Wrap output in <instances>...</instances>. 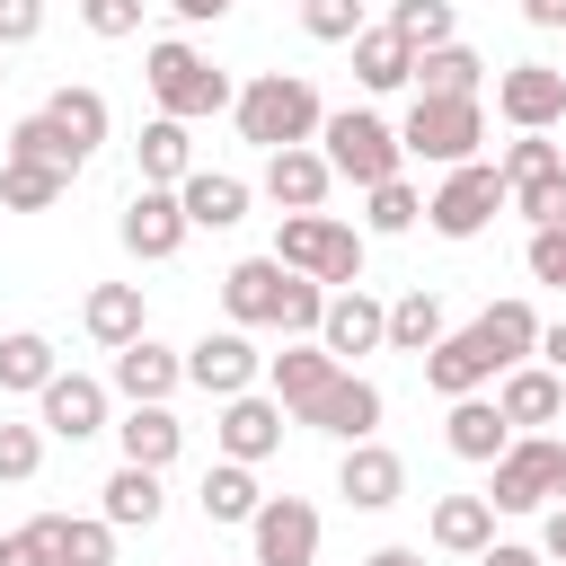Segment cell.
<instances>
[{
  "label": "cell",
  "instance_id": "2",
  "mask_svg": "<svg viewBox=\"0 0 566 566\" xmlns=\"http://www.w3.org/2000/svg\"><path fill=\"white\" fill-rule=\"evenodd\" d=\"M230 115H239V142H256V150L318 142V124H327V106H318V88H310L301 71H256V80L230 97Z\"/></svg>",
  "mask_w": 566,
  "mask_h": 566
},
{
  "label": "cell",
  "instance_id": "29",
  "mask_svg": "<svg viewBox=\"0 0 566 566\" xmlns=\"http://www.w3.org/2000/svg\"><path fill=\"white\" fill-rule=\"evenodd\" d=\"M115 442H124V460L133 469H177V451H186V424L168 416V407H124V424H115Z\"/></svg>",
  "mask_w": 566,
  "mask_h": 566
},
{
  "label": "cell",
  "instance_id": "50",
  "mask_svg": "<svg viewBox=\"0 0 566 566\" xmlns=\"http://www.w3.org/2000/svg\"><path fill=\"white\" fill-rule=\"evenodd\" d=\"M531 363H548V371L566 380V318H557V327H539V354H531Z\"/></svg>",
  "mask_w": 566,
  "mask_h": 566
},
{
  "label": "cell",
  "instance_id": "44",
  "mask_svg": "<svg viewBox=\"0 0 566 566\" xmlns=\"http://www.w3.org/2000/svg\"><path fill=\"white\" fill-rule=\"evenodd\" d=\"M301 27L318 44H354L363 35V0H301Z\"/></svg>",
  "mask_w": 566,
  "mask_h": 566
},
{
  "label": "cell",
  "instance_id": "46",
  "mask_svg": "<svg viewBox=\"0 0 566 566\" xmlns=\"http://www.w3.org/2000/svg\"><path fill=\"white\" fill-rule=\"evenodd\" d=\"M495 168H504V186H513V177H539V168H566V159H557V142H548V133H522Z\"/></svg>",
  "mask_w": 566,
  "mask_h": 566
},
{
  "label": "cell",
  "instance_id": "7",
  "mask_svg": "<svg viewBox=\"0 0 566 566\" xmlns=\"http://www.w3.org/2000/svg\"><path fill=\"white\" fill-rule=\"evenodd\" d=\"M495 212H504V168H495V159H460V168H442V186L424 195V221H433L442 239H478Z\"/></svg>",
  "mask_w": 566,
  "mask_h": 566
},
{
  "label": "cell",
  "instance_id": "25",
  "mask_svg": "<svg viewBox=\"0 0 566 566\" xmlns=\"http://www.w3.org/2000/svg\"><path fill=\"white\" fill-rule=\"evenodd\" d=\"M177 203H186V230H239V221H248V177L195 168V177L177 186Z\"/></svg>",
  "mask_w": 566,
  "mask_h": 566
},
{
  "label": "cell",
  "instance_id": "52",
  "mask_svg": "<svg viewBox=\"0 0 566 566\" xmlns=\"http://www.w3.org/2000/svg\"><path fill=\"white\" fill-rule=\"evenodd\" d=\"M539 557H557V566H566V504L539 522Z\"/></svg>",
  "mask_w": 566,
  "mask_h": 566
},
{
  "label": "cell",
  "instance_id": "32",
  "mask_svg": "<svg viewBox=\"0 0 566 566\" xmlns=\"http://www.w3.org/2000/svg\"><path fill=\"white\" fill-rule=\"evenodd\" d=\"M35 522H44L53 566H115V531L97 513H35Z\"/></svg>",
  "mask_w": 566,
  "mask_h": 566
},
{
  "label": "cell",
  "instance_id": "38",
  "mask_svg": "<svg viewBox=\"0 0 566 566\" xmlns=\"http://www.w3.org/2000/svg\"><path fill=\"white\" fill-rule=\"evenodd\" d=\"M44 115H53V124H62L80 150H97V142H106V97H97L88 80H62V88L44 97Z\"/></svg>",
  "mask_w": 566,
  "mask_h": 566
},
{
  "label": "cell",
  "instance_id": "51",
  "mask_svg": "<svg viewBox=\"0 0 566 566\" xmlns=\"http://www.w3.org/2000/svg\"><path fill=\"white\" fill-rule=\"evenodd\" d=\"M168 9H177V18H186V27H212V18H230V9H239V0H168Z\"/></svg>",
  "mask_w": 566,
  "mask_h": 566
},
{
  "label": "cell",
  "instance_id": "49",
  "mask_svg": "<svg viewBox=\"0 0 566 566\" xmlns=\"http://www.w3.org/2000/svg\"><path fill=\"white\" fill-rule=\"evenodd\" d=\"M0 566H53V548H44V522L9 531V539H0Z\"/></svg>",
  "mask_w": 566,
  "mask_h": 566
},
{
  "label": "cell",
  "instance_id": "19",
  "mask_svg": "<svg viewBox=\"0 0 566 566\" xmlns=\"http://www.w3.org/2000/svg\"><path fill=\"white\" fill-rule=\"evenodd\" d=\"M495 416H504L513 433H531V424H557V416H566V380H557L548 363H513V371L495 380Z\"/></svg>",
  "mask_w": 566,
  "mask_h": 566
},
{
  "label": "cell",
  "instance_id": "45",
  "mask_svg": "<svg viewBox=\"0 0 566 566\" xmlns=\"http://www.w3.org/2000/svg\"><path fill=\"white\" fill-rule=\"evenodd\" d=\"M80 27L106 35V44H124V35L142 27V0H80Z\"/></svg>",
  "mask_w": 566,
  "mask_h": 566
},
{
  "label": "cell",
  "instance_id": "13",
  "mask_svg": "<svg viewBox=\"0 0 566 566\" xmlns=\"http://www.w3.org/2000/svg\"><path fill=\"white\" fill-rule=\"evenodd\" d=\"M336 371H345V363H336V354H327L318 336H292V345H283V354L265 363V380H274V407H283L292 424H301V416H310V407H318V398L336 389Z\"/></svg>",
  "mask_w": 566,
  "mask_h": 566
},
{
  "label": "cell",
  "instance_id": "42",
  "mask_svg": "<svg viewBox=\"0 0 566 566\" xmlns=\"http://www.w3.org/2000/svg\"><path fill=\"white\" fill-rule=\"evenodd\" d=\"M504 203L531 221V230H557L566 221V168H539V177H513L504 186Z\"/></svg>",
  "mask_w": 566,
  "mask_h": 566
},
{
  "label": "cell",
  "instance_id": "47",
  "mask_svg": "<svg viewBox=\"0 0 566 566\" xmlns=\"http://www.w3.org/2000/svg\"><path fill=\"white\" fill-rule=\"evenodd\" d=\"M522 256H531V283H557V292H566V221H557V230H531Z\"/></svg>",
  "mask_w": 566,
  "mask_h": 566
},
{
  "label": "cell",
  "instance_id": "5",
  "mask_svg": "<svg viewBox=\"0 0 566 566\" xmlns=\"http://www.w3.org/2000/svg\"><path fill=\"white\" fill-rule=\"evenodd\" d=\"M318 159H327L336 177H354L363 195H371V186H389V177H407L398 124H389V115H371V106H336V115L318 124Z\"/></svg>",
  "mask_w": 566,
  "mask_h": 566
},
{
  "label": "cell",
  "instance_id": "30",
  "mask_svg": "<svg viewBox=\"0 0 566 566\" xmlns=\"http://www.w3.org/2000/svg\"><path fill=\"white\" fill-rule=\"evenodd\" d=\"M133 159H142V186H186L195 177V133L177 115H150L142 142H133Z\"/></svg>",
  "mask_w": 566,
  "mask_h": 566
},
{
  "label": "cell",
  "instance_id": "22",
  "mask_svg": "<svg viewBox=\"0 0 566 566\" xmlns=\"http://www.w3.org/2000/svg\"><path fill=\"white\" fill-rule=\"evenodd\" d=\"M469 336L495 354V380H504L513 363H531V354H539V310H531V301H486V310L469 318Z\"/></svg>",
  "mask_w": 566,
  "mask_h": 566
},
{
  "label": "cell",
  "instance_id": "56",
  "mask_svg": "<svg viewBox=\"0 0 566 566\" xmlns=\"http://www.w3.org/2000/svg\"><path fill=\"white\" fill-rule=\"evenodd\" d=\"M548 442H557V495H566V433H548Z\"/></svg>",
  "mask_w": 566,
  "mask_h": 566
},
{
  "label": "cell",
  "instance_id": "40",
  "mask_svg": "<svg viewBox=\"0 0 566 566\" xmlns=\"http://www.w3.org/2000/svg\"><path fill=\"white\" fill-rule=\"evenodd\" d=\"M416 221H424V195H416L407 177H389V186L363 195V230H371V239H398V230H416Z\"/></svg>",
  "mask_w": 566,
  "mask_h": 566
},
{
  "label": "cell",
  "instance_id": "23",
  "mask_svg": "<svg viewBox=\"0 0 566 566\" xmlns=\"http://www.w3.org/2000/svg\"><path fill=\"white\" fill-rule=\"evenodd\" d=\"M486 380H495V354H486L469 327H451V336L424 354V389H433V398H478Z\"/></svg>",
  "mask_w": 566,
  "mask_h": 566
},
{
  "label": "cell",
  "instance_id": "8",
  "mask_svg": "<svg viewBox=\"0 0 566 566\" xmlns=\"http://www.w3.org/2000/svg\"><path fill=\"white\" fill-rule=\"evenodd\" d=\"M495 478H486V504L495 513H539V504H557V442L548 433H513L504 442V460H486Z\"/></svg>",
  "mask_w": 566,
  "mask_h": 566
},
{
  "label": "cell",
  "instance_id": "24",
  "mask_svg": "<svg viewBox=\"0 0 566 566\" xmlns=\"http://www.w3.org/2000/svg\"><path fill=\"white\" fill-rule=\"evenodd\" d=\"M301 424H318V433H336V442H371V433H380V389H371L363 371H336V389H327Z\"/></svg>",
  "mask_w": 566,
  "mask_h": 566
},
{
  "label": "cell",
  "instance_id": "26",
  "mask_svg": "<svg viewBox=\"0 0 566 566\" xmlns=\"http://www.w3.org/2000/svg\"><path fill=\"white\" fill-rule=\"evenodd\" d=\"M424 531H433L442 557H486L495 548V504L486 495H433V522Z\"/></svg>",
  "mask_w": 566,
  "mask_h": 566
},
{
  "label": "cell",
  "instance_id": "21",
  "mask_svg": "<svg viewBox=\"0 0 566 566\" xmlns=\"http://www.w3.org/2000/svg\"><path fill=\"white\" fill-rule=\"evenodd\" d=\"M80 327H88L106 354H124L133 336H150V301H142V283H97V292L80 301Z\"/></svg>",
  "mask_w": 566,
  "mask_h": 566
},
{
  "label": "cell",
  "instance_id": "17",
  "mask_svg": "<svg viewBox=\"0 0 566 566\" xmlns=\"http://www.w3.org/2000/svg\"><path fill=\"white\" fill-rule=\"evenodd\" d=\"M336 495H345L354 513H389V504L407 495V460H398L389 442H345V460H336Z\"/></svg>",
  "mask_w": 566,
  "mask_h": 566
},
{
  "label": "cell",
  "instance_id": "33",
  "mask_svg": "<svg viewBox=\"0 0 566 566\" xmlns=\"http://www.w3.org/2000/svg\"><path fill=\"white\" fill-rule=\"evenodd\" d=\"M9 159H35V168H62V177H80V168H88V150H80V142H71V133H62V124H53L44 106L9 124Z\"/></svg>",
  "mask_w": 566,
  "mask_h": 566
},
{
  "label": "cell",
  "instance_id": "34",
  "mask_svg": "<svg viewBox=\"0 0 566 566\" xmlns=\"http://www.w3.org/2000/svg\"><path fill=\"white\" fill-rule=\"evenodd\" d=\"M442 336H451V318H442V292H424V283H416L407 301H389V354H416V363H424Z\"/></svg>",
  "mask_w": 566,
  "mask_h": 566
},
{
  "label": "cell",
  "instance_id": "36",
  "mask_svg": "<svg viewBox=\"0 0 566 566\" xmlns=\"http://www.w3.org/2000/svg\"><path fill=\"white\" fill-rule=\"evenodd\" d=\"M203 522H256V504H265V486H256V469H239V460H212L203 469Z\"/></svg>",
  "mask_w": 566,
  "mask_h": 566
},
{
  "label": "cell",
  "instance_id": "55",
  "mask_svg": "<svg viewBox=\"0 0 566 566\" xmlns=\"http://www.w3.org/2000/svg\"><path fill=\"white\" fill-rule=\"evenodd\" d=\"M522 18L531 27H566V0H522Z\"/></svg>",
  "mask_w": 566,
  "mask_h": 566
},
{
  "label": "cell",
  "instance_id": "57",
  "mask_svg": "<svg viewBox=\"0 0 566 566\" xmlns=\"http://www.w3.org/2000/svg\"><path fill=\"white\" fill-rule=\"evenodd\" d=\"M0 62H9V53H0ZM0 80H9V71H0Z\"/></svg>",
  "mask_w": 566,
  "mask_h": 566
},
{
  "label": "cell",
  "instance_id": "9",
  "mask_svg": "<svg viewBox=\"0 0 566 566\" xmlns=\"http://www.w3.org/2000/svg\"><path fill=\"white\" fill-rule=\"evenodd\" d=\"M248 566H318V504L310 495H265L248 522Z\"/></svg>",
  "mask_w": 566,
  "mask_h": 566
},
{
  "label": "cell",
  "instance_id": "11",
  "mask_svg": "<svg viewBox=\"0 0 566 566\" xmlns=\"http://www.w3.org/2000/svg\"><path fill=\"white\" fill-rule=\"evenodd\" d=\"M256 371H265V354L248 345V327H212V336L186 345V380H195L203 398H248Z\"/></svg>",
  "mask_w": 566,
  "mask_h": 566
},
{
  "label": "cell",
  "instance_id": "15",
  "mask_svg": "<svg viewBox=\"0 0 566 566\" xmlns=\"http://www.w3.org/2000/svg\"><path fill=\"white\" fill-rule=\"evenodd\" d=\"M212 442H221V460L256 469V460H274V451H283V407H274L265 389H248V398H221V416H212Z\"/></svg>",
  "mask_w": 566,
  "mask_h": 566
},
{
  "label": "cell",
  "instance_id": "48",
  "mask_svg": "<svg viewBox=\"0 0 566 566\" xmlns=\"http://www.w3.org/2000/svg\"><path fill=\"white\" fill-rule=\"evenodd\" d=\"M35 35H44V0H0V53L35 44Z\"/></svg>",
  "mask_w": 566,
  "mask_h": 566
},
{
  "label": "cell",
  "instance_id": "27",
  "mask_svg": "<svg viewBox=\"0 0 566 566\" xmlns=\"http://www.w3.org/2000/svg\"><path fill=\"white\" fill-rule=\"evenodd\" d=\"M354 80H363L371 97L407 88V80H416V44H407L389 18H380V27H363V35H354Z\"/></svg>",
  "mask_w": 566,
  "mask_h": 566
},
{
  "label": "cell",
  "instance_id": "35",
  "mask_svg": "<svg viewBox=\"0 0 566 566\" xmlns=\"http://www.w3.org/2000/svg\"><path fill=\"white\" fill-rule=\"evenodd\" d=\"M486 88V62L469 53V44H433V53H416V97H478Z\"/></svg>",
  "mask_w": 566,
  "mask_h": 566
},
{
  "label": "cell",
  "instance_id": "43",
  "mask_svg": "<svg viewBox=\"0 0 566 566\" xmlns=\"http://www.w3.org/2000/svg\"><path fill=\"white\" fill-rule=\"evenodd\" d=\"M44 469V424H0V486H27Z\"/></svg>",
  "mask_w": 566,
  "mask_h": 566
},
{
  "label": "cell",
  "instance_id": "41",
  "mask_svg": "<svg viewBox=\"0 0 566 566\" xmlns=\"http://www.w3.org/2000/svg\"><path fill=\"white\" fill-rule=\"evenodd\" d=\"M389 27H398L416 53H433V44H460V18H451V0H389Z\"/></svg>",
  "mask_w": 566,
  "mask_h": 566
},
{
  "label": "cell",
  "instance_id": "14",
  "mask_svg": "<svg viewBox=\"0 0 566 566\" xmlns=\"http://www.w3.org/2000/svg\"><path fill=\"white\" fill-rule=\"evenodd\" d=\"M35 424H44L53 442H88V433H106V380H88V371H53V380L35 389Z\"/></svg>",
  "mask_w": 566,
  "mask_h": 566
},
{
  "label": "cell",
  "instance_id": "1",
  "mask_svg": "<svg viewBox=\"0 0 566 566\" xmlns=\"http://www.w3.org/2000/svg\"><path fill=\"white\" fill-rule=\"evenodd\" d=\"M221 310H230V327H283V336H318L327 292H318L310 274H283L274 256H239V265L221 274Z\"/></svg>",
  "mask_w": 566,
  "mask_h": 566
},
{
  "label": "cell",
  "instance_id": "31",
  "mask_svg": "<svg viewBox=\"0 0 566 566\" xmlns=\"http://www.w3.org/2000/svg\"><path fill=\"white\" fill-rule=\"evenodd\" d=\"M159 504H168V495H159V469H133V460H124V469L106 478L97 522H106V531H150V522H159Z\"/></svg>",
  "mask_w": 566,
  "mask_h": 566
},
{
  "label": "cell",
  "instance_id": "54",
  "mask_svg": "<svg viewBox=\"0 0 566 566\" xmlns=\"http://www.w3.org/2000/svg\"><path fill=\"white\" fill-rule=\"evenodd\" d=\"M363 566H424V548H407V539H389V548H371Z\"/></svg>",
  "mask_w": 566,
  "mask_h": 566
},
{
  "label": "cell",
  "instance_id": "3",
  "mask_svg": "<svg viewBox=\"0 0 566 566\" xmlns=\"http://www.w3.org/2000/svg\"><path fill=\"white\" fill-rule=\"evenodd\" d=\"M283 274H310L318 292H354L363 283V230L336 221V212H283L274 248H265Z\"/></svg>",
  "mask_w": 566,
  "mask_h": 566
},
{
  "label": "cell",
  "instance_id": "4",
  "mask_svg": "<svg viewBox=\"0 0 566 566\" xmlns=\"http://www.w3.org/2000/svg\"><path fill=\"white\" fill-rule=\"evenodd\" d=\"M142 80H150V97H159V115H177V124H203V115H221L239 88H230V71H212L186 35H159L150 53H142Z\"/></svg>",
  "mask_w": 566,
  "mask_h": 566
},
{
  "label": "cell",
  "instance_id": "6",
  "mask_svg": "<svg viewBox=\"0 0 566 566\" xmlns=\"http://www.w3.org/2000/svg\"><path fill=\"white\" fill-rule=\"evenodd\" d=\"M478 142H486V97H416L398 124V150L424 168H460L478 159Z\"/></svg>",
  "mask_w": 566,
  "mask_h": 566
},
{
  "label": "cell",
  "instance_id": "12",
  "mask_svg": "<svg viewBox=\"0 0 566 566\" xmlns=\"http://www.w3.org/2000/svg\"><path fill=\"white\" fill-rule=\"evenodd\" d=\"M318 345L354 371L363 354H380V345H389V301H371L363 283H354V292H327V310H318Z\"/></svg>",
  "mask_w": 566,
  "mask_h": 566
},
{
  "label": "cell",
  "instance_id": "18",
  "mask_svg": "<svg viewBox=\"0 0 566 566\" xmlns=\"http://www.w3.org/2000/svg\"><path fill=\"white\" fill-rule=\"evenodd\" d=\"M124 248L142 256V265H159V256H177L186 248V203H177V186H142L133 203H124Z\"/></svg>",
  "mask_w": 566,
  "mask_h": 566
},
{
  "label": "cell",
  "instance_id": "28",
  "mask_svg": "<svg viewBox=\"0 0 566 566\" xmlns=\"http://www.w3.org/2000/svg\"><path fill=\"white\" fill-rule=\"evenodd\" d=\"M442 442H451L460 460H478V469H486V460H504L513 424H504V416H495V398L478 389V398H451V416H442Z\"/></svg>",
  "mask_w": 566,
  "mask_h": 566
},
{
  "label": "cell",
  "instance_id": "10",
  "mask_svg": "<svg viewBox=\"0 0 566 566\" xmlns=\"http://www.w3.org/2000/svg\"><path fill=\"white\" fill-rule=\"evenodd\" d=\"M495 115H504L513 133L566 124V71H557V62H513V71H495Z\"/></svg>",
  "mask_w": 566,
  "mask_h": 566
},
{
  "label": "cell",
  "instance_id": "53",
  "mask_svg": "<svg viewBox=\"0 0 566 566\" xmlns=\"http://www.w3.org/2000/svg\"><path fill=\"white\" fill-rule=\"evenodd\" d=\"M478 566H548V557H539V548H513V539H495Z\"/></svg>",
  "mask_w": 566,
  "mask_h": 566
},
{
  "label": "cell",
  "instance_id": "16",
  "mask_svg": "<svg viewBox=\"0 0 566 566\" xmlns=\"http://www.w3.org/2000/svg\"><path fill=\"white\" fill-rule=\"evenodd\" d=\"M177 380H186V354H177V345H159V336H133V345L115 354V371H106V389H115V398H133V407H168V398H177Z\"/></svg>",
  "mask_w": 566,
  "mask_h": 566
},
{
  "label": "cell",
  "instance_id": "37",
  "mask_svg": "<svg viewBox=\"0 0 566 566\" xmlns=\"http://www.w3.org/2000/svg\"><path fill=\"white\" fill-rule=\"evenodd\" d=\"M62 371V354H53V336H35V327H18V336H0V389H44Z\"/></svg>",
  "mask_w": 566,
  "mask_h": 566
},
{
  "label": "cell",
  "instance_id": "20",
  "mask_svg": "<svg viewBox=\"0 0 566 566\" xmlns=\"http://www.w3.org/2000/svg\"><path fill=\"white\" fill-rule=\"evenodd\" d=\"M327 186H336V168L318 159V142L265 150V195H274L283 212H318V203H327Z\"/></svg>",
  "mask_w": 566,
  "mask_h": 566
},
{
  "label": "cell",
  "instance_id": "39",
  "mask_svg": "<svg viewBox=\"0 0 566 566\" xmlns=\"http://www.w3.org/2000/svg\"><path fill=\"white\" fill-rule=\"evenodd\" d=\"M62 195H71V177H62V168L0 159V212H44V203H62Z\"/></svg>",
  "mask_w": 566,
  "mask_h": 566
}]
</instances>
